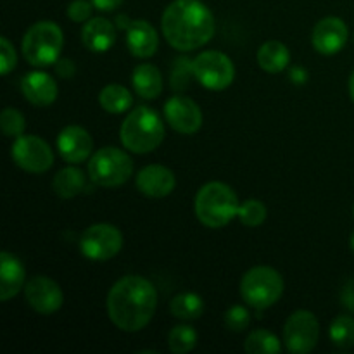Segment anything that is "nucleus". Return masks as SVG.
<instances>
[{"mask_svg": "<svg viewBox=\"0 0 354 354\" xmlns=\"http://www.w3.org/2000/svg\"><path fill=\"white\" fill-rule=\"evenodd\" d=\"M107 317L123 332H138L149 325L158 308V290L147 279L128 275L107 294Z\"/></svg>", "mask_w": 354, "mask_h": 354, "instance_id": "1", "label": "nucleus"}, {"mask_svg": "<svg viewBox=\"0 0 354 354\" xmlns=\"http://www.w3.org/2000/svg\"><path fill=\"white\" fill-rule=\"evenodd\" d=\"M214 16L201 0H173L161 17V31L176 50L189 52L204 47L213 38Z\"/></svg>", "mask_w": 354, "mask_h": 354, "instance_id": "2", "label": "nucleus"}, {"mask_svg": "<svg viewBox=\"0 0 354 354\" xmlns=\"http://www.w3.org/2000/svg\"><path fill=\"white\" fill-rule=\"evenodd\" d=\"M120 138L130 152L147 154L156 151L165 140V123L154 109L138 106L121 123Z\"/></svg>", "mask_w": 354, "mask_h": 354, "instance_id": "3", "label": "nucleus"}, {"mask_svg": "<svg viewBox=\"0 0 354 354\" xmlns=\"http://www.w3.org/2000/svg\"><path fill=\"white\" fill-rule=\"evenodd\" d=\"M237 194L221 182H209L203 185L194 201L196 216L209 228H221L230 223L239 213Z\"/></svg>", "mask_w": 354, "mask_h": 354, "instance_id": "4", "label": "nucleus"}, {"mask_svg": "<svg viewBox=\"0 0 354 354\" xmlns=\"http://www.w3.org/2000/svg\"><path fill=\"white\" fill-rule=\"evenodd\" d=\"M62 44V30L54 21H38L24 33L21 50L31 66L48 68L59 61Z\"/></svg>", "mask_w": 354, "mask_h": 354, "instance_id": "5", "label": "nucleus"}, {"mask_svg": "<svg viewBox=\"0 0 354 354\" xmlns=\"http://www.w3.org/2000/svg\"><path fill=\"white\" fill-rule=\"evenodd\" d=\"M242 299L254 310L273 306L283 294V279L272 266H254L241 280Z\"/></svg>", "mask_w": 354, "mask_h": 354, "instance_id": "6", "label": "nucleus"}, {"mask_svg": "<svg viewBox=\"0 0 354 354\" xmlns=\"http://www.w3.org/2000/svg\"><path fill=\"white\" fill-rule=\"evenodd\" d=\"M133 175V161L118 147H102L90 158L88 176L100 187H120Z\"/></svg>", "mask_w": 354, "mask_h": 354, "instance_id": "7", "label": "nucleus"}, {"mask_svg": "<svg viewBox=\"0 0 354 354\" xmlns=\"http://www.w3.org/2000/svg\"><path fill=\"white\" fill-rule=\"evenodd\" d=\"M192 73L206 88L220 92L228 88L235 80V66L227 54L218 50L201 52L192 61Z\"/></svg>", "mask_w": 354, "mask_h": 354, "instance_id": "8", "label": "nucleus"}, {"mask_svg": "<svg viewBox=\"0 0 354 354\" xmlns=\"http://www.w3.org/2000/svg\"><path fill=\"white\" fill-rule=\"evenodd\" d=\"M123 248V235L114 225L97 223L86 228L80 241V251L90 261H109Z\"/></svg>", "mask_w": 354, "mask_h": 354, "instance_id": "9", "label": "nucleus"}, {"mask_svg": "<svg viewBox=\"0 0 354 354\" xmlns=\"http://www.w3.org/2000/svg\"><path fill=\"white\" fill-rule=\"evenodd\" d=\"M320 337V324L311 311L299 310L290 315L283 327V344L292 354L313 351Z\"/></svg>", "mask_w": 354, "mask_h": 354, "instance_id": "10", "label": "nucleus"}, {"mask_svg": "<svg viewBox=\"0 0 354 354\" xmlns=\"http://www.w3.org/2000/svg\"><path fill=\"white\" fill-rule=\"evenodd\" d=\"M10 158L28 173H45L54 165V152L50 145L35 135H21L14 140Z\"/></svg>", "mask_w": 354, "mask_h": 354, "instance_id": "11", "label": "nucleus"}, {"mask_svg": "<svg viewBox=\"0 0 354 354\" xmlns=\"http://www.w3.org/2000/svg\"><path fill=\"white\" fill-rule=\"evenodd\" d=\"M24 297L31 310L44 317L54 315L55 311L61 310L62 303H64V294H62L59 283L41 275L28 280V283L24 286Z\"/></svg>", "mask_w": 354, "mask_h": 354, "instance_id": "12", "label": "nucleus"}, {"mask_svg": "<svg viewBox=\"0 0 354 354\" xmlns=\"http://www.w3.org/2000/svg\"><path fill=\"white\" fill-rule=\"evenodd\" d=\"M165 116L169 127L182 135H194L203 127V111L192 99L175 95L165 104Z\"/></svg>", "mask_w": 354, "mask_h": 354, "instance_id": "13", "label": "nucleus"}, {"mask_svg": "<svg viewBox=\"0 0 354 354\" xmlns=\"http://www.w3.org/2000/svg\"><path fill=\"white\" fill-rule=\"evenodd\" d=\"M349 31L344 21L341 17L328 16L318 21L313 28L311 41H313L315 50L324 55H334L344 48L348 41Z\"/></svg>", "mask_w": 354, "mask_h": 354, "instance_id": "14", "label": "nucleus"}, {"mask_svg": "<svg viewBox=\"0 0 354 354\" xmlns=\"http://www.w3.org/2000/svg\"><path fill=\"white\" fill-rule=\"evenodd\" d=\"M93 140L83 127H66L57 137V151L69 165H80L92 154Z\"/></svg>", "mask_w": 354, "mask_h": 354, "instance_id": "15", "label": "nucleus"}, {"mask_svg": "<svg viewBox=\"0 0 354 354\" xmlns=\"http://www.w3.org/2000/svg\"><path fill=\"white\" fill-rule=\"evenodd\" d=\"M175 173L162 165H149L137 175V189L152 199H162L175 190Z\"/></svg>", "mask_w": 354, "mask_h": 354, "instance_id": "16", "label": "nucleus"}, {"mask_svg": "<svg viewBox=\"0 0 354 354\" xmlns=\"http://www.w3.org/2000/svg\"><path fill=\"white\" fill-rule=\"evenodd\" d=\"M121 28H127V45L131 55L138 59H147L158 52V31L154 30V26L149 21H130L127 24H121Z\"/></svg>", "mask_w": 354, "mask_h": 354, "instance_id": "17", "label": "nucleus"}, {"mask_svg": "<svg viewBox=\"0 0 354 354\" xmlns=\"http://www.w3.org/2000/svg\"><path fill=\"white\" fill-rule=\"evenodd\" d=\"M21 92L33 106L47 107L57 99V83L47 73L31 71L21 82Z\"/></svg>", "mask_w": 354, "mask_h": 354, "instance_id": "18", "label": "nucleus"}, {"mask_svg": "<svg viewBox=\"0 0 354 354\" xmlns=\"http://www.w3.org/2000/svg\"><path fill=\"white\" fill-rule=\"evenodd\" d=\"M26 286V272L19 259L10 252L0 254V301L7 303Z\"/></svg>", "mask_w": 354, "mask_h": 354, "instance_id": "19", "label": "nucleus"}, {"mask_svg": "<svg viewBox=\"0 0 354 354\" xmlns=\"http://www.w3.org/2000/svg\"><path fill=\"white\" fill-rule=\"evenodd\" d=\"M82 41L90 52L104 54L116 41V28L106 17H93L83 26Z\"/></svg>", "mask_w": 354, "mask_h": 354, "instance_id": "20", "label": "nucleus"}, {"mask_svg": "<svg viewBox=\"0 0 354 354\" xmlns=\"http://www.w3.org/2000/svg\"><path fill=\"white\" fill-rule=\"evenodd\" d=\"M133 88L142 99H158L162 92V75L156 66L138 64L131 75Z\"/></svg>", "mask_w": 354, "mask_h": 354, "instance_id": "21", "label": "nucleus"}, {"mask_svg": "<svg viewBox=\"0 0 354 354\" xmlns=\"http://www.w3.org/2000/svg\"><path fill=\"white\" fill-rule=\"evenodd\" d=\"M290 52L282 41L270 40L263 44L258 50V64L266 73H280L289 66Z\"/></svg>", "mask_w": 354, "mask_h": 354, "instance_id": "22", "label": "nucleus"}, {"mask_svg": "<svg viewBox=\"0 0 354 354\" xmlns=\"http://www.w3.org/2000/svg\"><path fill=\"white\" fill-rule=\"evenodd\" d=\"M52 189L61 199H71L85 189V175L82 169L69 166L61 169L52 180Z\"/></svg>", "mask_w": 354, "mask_h": 354, "instance_id": "23", "label": "nucleus"}, {"mask_svg": "<svg viewBox=\"0 0 354 354\" xmlns=\"http://www.w3.org/2000/svg\"><path fill=\"white\" fill-rule=\"evenodd\" d=\"M99 104L104 111L111 114H121L133 106V97L123 85H107L100 90Z\"/></svg>", "mask_w": 354, "mask_h": 354, "instance_id": "24", "label": "nucleus"}, {"mask_svg": "<svg viewBox=\"0 0 354 354\" xmlns=\"http://www.w3.org/2000/svg\"><path fill=\"white\" fill-rule=\"evenodd\" d=\"M169 310L173 317L180 320H197L204 313V301L199 294L183 292L173 297Z\"/></svg>", "mask_w": 354, "mask_h": 354, "instance_id": "25", "label": "nucleus"}, {"mask_svg": "<svg viewBox=\"0 0 354 354\" xmlns=\"http://www.w3.org/2000/svg\"><path fill=\"white\" fill-rule=\"evenodd\" d=\"M280 349H282V344L279 337L263 328L251 332L244 342V351L248 354H279Z\"/></svg>", "mask_w": 354, "mask_h": 354, "instance_id": "26", "label": "nucleus"}, {"mask_svg": "<svg viewBox=\"0 0 354 354\" xmlns=\"http://www.w3.org/2000/svg\"><path fill=\"white\" fill-rule=\"evenodd\" d=\"M168 346L171 353L187 354L197 346V332L190 325H176L169 330Z\"/></svg>", "mask_w": 354, "mask_h": 354, "instance_id": "27", "label": "nucleus"}, {"mask_svg": "<svg viewBox=\"0 0 354 354\" xmlns=\"http://www.w3.org/2000/svg\"><path fill=\"white\" fill-rule=\"evenodd\" d=\"M328 335L330 341L334 342L337 348L349 349L354 346V318L349 315H341L335 318L328 328Z\"/></svg>", "mask_w": 354, "mask_h": 354, "instance_id": "28", "label": "nucleus"}, {"mask_svg": "<svg viewBox=\"0 0 354 354\" xmlns=\"http://www.w3.org/2000/svg\"><path fill=\"white\" fill-rule=\"evenodd\" d=\"M237 218L241 220L242 225L245 227H259V225L265 223L266 220V207L261 201L258 199H249L244 204L239 206Z\"/></svg>", "mask_w": 354, "mask_h": 354, "instance_id": "29", "label": "nucleus"}, {"mask_svg": "<svg viewBox=\"0 0 354 354\" xmlns=\"http://www.w3.org/2000/svg\"><path fill=\"white\" fill-rule=\"evenodd\" d=\"M0 127H2L6 137L17 138L26 130V121H24V116L19 111L7 107V109L2 111V116H0Z\"/></svg>", "mask_w": 354, "mask_h": 354, "instance_id": "30", "label": "nucleus"}, {"mask_svg": "<svg viewBox=\"0 0 354 354\" xmlns=\"http://www.w3.org/2000/svg\"><path fill=\"white\" fill-rule=\"evenodd\" d=\"M249 324H251V313H249L248 308L235 304V306L228 308L227 313H225V327L230 332L245 330Z\"/></svg>", "mask_w": 354, "mask_h": 354, "instance_id": "31", "label": "nucleus"}, {"mask_svg": "<svg viewBox=\"0 0 354 354\" xmlns=\"http://www.w3.org/2000/svg\"><path fill=\"white\" fill-rule=\"evenodd\" d=\"M16 62L17 55L16 50H14V45L6 37H2L0 38V73L9 75L16 68Z\"/></svg>", "mask_w": 354, "mask_h": 354, "instance_id": "32", "label": "nucleus"}, {"mask_svg": "<svg viewBox=\"0 0 354 354\" xmlns=\"http://www.w3.org/2000/svg\"><path fill=\"white\" fill-rule=\"evenodd\" d=\"M93 3L88 2V0H73L71 3L68 6V17L75 23H85V21L90 19L92 16V10H93Z\"/></svg>", "mask_w": 354, "mask_h": 354, "instance_id": "33", "label": "nucleus"}, {"mask_svg": "<svg viewBox=\"0 0 354 354\" xmlns=\"http://www.w3.org/2000/svg\"><path fill=\"white\" fill-rule=\"evenodd\" d=\"M55 73H57L61 78L68 80L75 76L76 68L75 64H73V61H69V59H61V61L55 62Z\"/></svg>", "mask_w": 354, "mask_h": 354, "instance_id": "34", "label": "nucleus"}, {"mask_svg": "<svg viewBox=\"0 0 354 354\" xmlns=\"http://www.w3.org/2000/svg\"><path fill=\"white\" fill-rule=\"evenodd\" d=\"M341 303L348 308L351 313H354V279L349 280L341 292Z\"/></svg>", "mask_w": 354, "mask_h": 354, "instance_id": "35", "label": "nucleus"}, {"mask_svg": "<svg viewBox=\"0 0 354 354\" xmlns=\"http://www.w3.org/2000/svg\"><path fill=\"white\" fill-rule=\"evenodd\" d=\"M92 3L102 12H111V10L118 9L123 3V0H92Z\"/></svg>", "mask_w": 354, "mask_h": 354, "instance_id": "36", "label": "nucleus"}, {"mask_svg": "<svg viewBox=\"0 0 354 354\" xmlns=\"http://www.w3.org/2000/svg\"><path fill=\"white\" fill-rule=\"evenodd\" d=\"M290 78L296 83H304L308 80V73L301 68H294L292 71H290Z\"/></svg>", "mask_w": 354, "mask_h": 354, "instance_id": "37", "label": "nucleus"}, {"mask_svg": "<svg viewBox=\"0 0 354 354\" xmlns=\"http://www.w3.org/2000/svg\"><path fill=\"white\" fill-rule=\"evenodd\" d=\"M349 95H351L354 102V71L351 73V76H349Z\"/></svg>", "mask_w": 354, "mask_h": 354, "instance_id": "38", "label": "nucleus"}, {"mask_svg": "<svg viewBox=\"0 0 354 354\" xmlns=\"http://www.w3.org/2000/svg\"><path fill=\"white\" fill-rule=\"evenodd\" d=\"M349 244H351V249L354 251V232H353V235H351V241H349Z\"/></svg>", "mask_w": 354, "mask_h": 354, "instance_id": "39", "label": "nucleus"}, {"mask_svg": "<svg viewBox=\"0 0 354 354\" xmlns=\"http://www.w3.org/2000/svg\"><path fill=\"white\" fill-rule=\"evenodd\" d=\"M353 213H354V207H353Z\"/></svg>", "mask_w": 354, "mask_h": 354, "instance_id": "40", "label": "nucleus"}]
</instances>
